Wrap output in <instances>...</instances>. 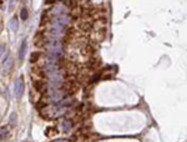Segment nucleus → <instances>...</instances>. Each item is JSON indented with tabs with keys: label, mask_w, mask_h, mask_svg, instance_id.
Listing matches in <instances>:
<instances>
[{
	"label": "nucleus",
	"mask_w": 187,
	"mask_h": 142,
	"mask_svg": "<svg viewBox=\"0 0 187 142\" xmlns=\"http://www.w3.org/2000/svg\"><path fill=\"white\" fill-rule=\"evenodd\" d=\"M24 87H25V84H24V77L20 76L15 80V86H14V91H15V96L16 97H21L24 93Z\"/></svg>",
	"instance_id": "1"
},
{
	"label": "nucleus",
	"mask_w": 187,
	"mask_h": 142,
	"mask_svg": "<svg viewBox=\"0 0 187 142\" xmlns=\"http://www.w3.org/2000/svg\"><path fill=\"white\" fill-rule=\"evenodd\" d=\"M3 67H4V71L6 72V74L11 71V67H13V57L11 56H8L5 59L4 64H3Z\"/></svg>",
	"instance_id": "2"
},
{
	"label": "nucleus",
	"mask_w": 187,
	"mask_h": 142,
	"mask_svg": "<svg viewBox=\"0 0 187 142\" xmlns=\"http://www.w3.org/2000/svg\"><path fill=\"white\" fill-rule=\"evenodd\" d=\"M26 47H28V45H26V40H24L21 43V45H20V49H19V59H20V61H23L24 57H25Z\"/></svg>",
	"instance_id": "3"
},
{
	"label": "nucleus",
	"mask_w": 187,
	"mask_h": 142,
	"mask_svg": "<svg viewBox=\"0 0 187 142\" xmlns=\"http://www.w3.org/2000/svg\"><path fill=\"white\" fill-rule=\"evenodd\" d=\"M18 27H19V21H18V18H11L10 19V21H9V29L11 30V31H15L18 30Z\"/></svg>",
	"instance_id": "4"
},
{
	"label": "nucleus",
	"mask_w": 187,
	"mask_h": 142,
	"mask_svg": "<svg viewBox=\"0 0 187 142\" xmlns=\"http://www.w3.org/2000/svg\"><path fill=\"white\" fill-rule=\"evenodd\" d=\"M71 127H73V122H71L70 120H65V121L63 122V131L67 132V131H70Z\"/></svg>",
	"instance_id": "5"
},
{
	"label": "nucleus",
	"mask_w": 187,
	"mask_h": 142,
	"mask_svg": "<svg viewBox=\"0 0 187 142\" xmlns=\"http://www.w3.org/2000/svg\"><path fill=\"white\" fill-rule=\"evenodd\" d=\"M9 123L11 125V126H15V125H16V113L15 112H13L11 115H10V117H9Z\"/></svg>",
	"instance_id": "6"
},
{
	"label": "nucleus",
	"mask_w": 187,
	"mask_h": 142,
	"mask_svg": "<svg viewBox=\"0 0 187 142\" xmlns=\"http://www.w3.org/2000/svg\"><path fill=\"white\" fill-rule=\"evenodd\" d=\"M44 82H41V81H37V82H35V86H36V89H37V91H44Z\"/></svg>",
	"instance_id": "7"
},
{
	"label": "nucleus",
	"mask_w": 187,
	"mask_h": 142,
	"mask_svg": "<svg viewBox=\"0 0 187 142\" xmlns=\"http://www.w3.org/2000/svg\"><path fill=\"white\" fill-rule=\"evenodd\" d=\"M20 18H21L23 20H26V19H28V10H26V9H23L21 13H20Z\"/></svg>",
	"instance_id": "8"
},
{
	"label": "nucleus",
	"mask_w": 187,
	"mask_h": 142,
	"mask_svg": "<svg viewBox=\"0 0 187 142\" xmlns=\"http://www.w3.org/2000/svg\"><path fill=\"white\" fill-rule=\"evenodd\" d=\"M37 57H39V54H37V53H34V54H33V57L30 59V61H31V62H35Z\"/></svg>",
	"instance_id": "9"
},
{
	"label": "nucleus",
	"mask_w": 187,
	"mask_h": 142,
	"mask_svg": "<svg viewBox=\"0 0 187 142\" xmlns=\"http://www.w3.org/2000/svg\"><path fill=\"white\" fill-rule=\"evenodd\" d=\"M4 53H5V46H4V45L0 44V57H1L3 55H4Z\"/></svg>",
	"instance_id": "10"
},
{
	"label": "nucleus",
	"mask_w": 187,
	"mask_h": 142,
	"mask_svg": "<svg viewBox=\"0 0 187 142\" xmlns=\"http://www.w3.org/2000/svg\"><path fill=\"white\" fill-rule=\"evenodd\" d=\"M53 142H69L67 140H64V138H61V140H55V141H53Z\"/></svg>",
	"instance_id": "11"
},
{
	"label": "nucleus",
	"mask_w": 187,
	"mask_h": 142,
	"mask_svg": "<svg viewBox=\"0 0 187 142\" xmlns=\"http://www.w3.org/2000/svg\"><path fill=\"white\" fill-rule=\"evenodd\" d=\"M23 142H26V141H23Z\"/></svg>",
	"instance_id": "12"
}]
</instances>
